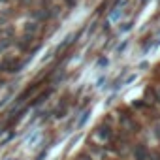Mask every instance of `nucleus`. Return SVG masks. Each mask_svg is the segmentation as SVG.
<instances>
[{"instance_id":"nucleus-1","label":"nucleus","mask_w":160,"mask_h":160,"mask_svg":"<svg viewBox=\"0 0 160 160\" xmlns=\"http://www.w3.org/2000/svg\"><path fill=\"white\" fill-rule=\"evenodd\" d=\"M134 158H136V160H147V158H149L147 147H145V145H136V149H134Z\"/></svg>"},{"instance_id":"nucleus-2","label":"nucleus","mask_w":160,"mask_h":160,"mask_svg":"<svg viewBox=\"0 0 160 160\" xmlns=\"http://www.w3.org/2000/svg\"><path fill=\"white\" fill-rule=\"evenodd\" d=\"M100 136H102V138H106V139H108V138H109V136H111V132H109V128H100Z\"/></svg>"},{"instance_id":"nucleus-3","label":"nucleus","mask_w":160,"mask_h":160,"mask_svg":"<svg viewBox=\"0 0 160 160\" xmlns=\"http://www.w3.org/2000/svg\"><path fill=\"white\" fill-rule=\"evenodd\" d=\"M152 160H160V152H152Z\"/></svg>"},{"instance_id":"nucleus-4","label":"nucleus","mask_w":160,"mask_h":160,"mask_svg":"<svg viewBox=\"0 0 160 160\" xmlns=\"http://www.w3.org/2000/svg\"><path fill=\"white\" fill-rule=\"evenodd\" d=\"M77 160H92V158H89V156H79Z\"/></svg>"},{"instance_id":"nucleus-5","label":"nucleus","mask_w":160,"mask_h":160,"mask_svg":"<svg viewBox=\"0 0 160 160\" xmlns=\"http://www.w3.org/2000/svg\"><path fill=\"white\" fill-rule=\"evenodd\" d=\"M158 98H160V91H158Z\"/></svg>"}]
</instances>
